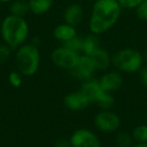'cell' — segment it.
Wrapping results in <instances>:
<instances>
[{"label": "cell", "instance_id": "obj_1", "mask_svg": "<svg viewBox=\"0 0 147 147\" xmlns=\"http://www.w3.org/2000/svg\"><path fill=\"white\" fill-rule=\"evenodd\" d=\"M122 7L118 0H96L89 19V29L95 35L110 30L120 19Z\"/></svg>", "mask_w": 147, "mask_h": 147}, {"label": "cell", "instance_id": "obj_2", "mask_svg": "<svg viewBox=\"0 0 147 147\" xmlns=\"http://www.w3.org/2000/svg\"><path fill=\"white\" fill-rule=\"evenodd\" d=\"M0 33L4 43L12 49L24 45L29 35V25L24 17L8 14L3 18Z\"/></svg>", "mask_w": 147, "mask_h": 147}, {"label": "cell", "instance_id": "obj_3", "mask_svg": "<svg viewBox=\"0 0 147 147\" xmlns=\"http://www.w3.org/2000/svg\"><path fill=\"white\" fill-rule=\"evenodd\" d=\"M15 63L22 76H33L38 71L40 63V55L36 45L24 43L19 47L15 53Z\"/></svg>", "mask_w": 147, "mask_h": 147}, {"label": "cell", "instance_id": "obj_4", "mask_svg": "<svg viewBox=\"0 0 147 147\" xmlns=\"http://www.w3.org/2000/svg\"><path fill=\"white\" fill-rule=\"evenodd\" d=\"M143 65L142 53L132 47L121 49L112 55V65L121 73H138Z\"/></svg>", "mask_w": 147, "mask_h": 147}, {"label": "cell", "instance_id": "obj_5", "mask_svg": "<svg viewBox=\"0 0 147 147\" xmlns=\"http://www.w3.org/2000/svg\"><path fill=\"white\" fill-rule=\"evenodd\" d=\"M80 90L89 99L90 103H96L103 110H108L114 106V96L111 93L105 92L103 90L99 80L91 79V80L85 81Z\"/></svg>", "mask_w": 147, "mask_h": 147}, {"label": "cell", "instance_id": "obj_6", "mask_svg": "<svg viewBox=\"0 0 147 147\" xmlns=\"http://www.w3.org/2000/svg\"><path fill=\"white\" fill-rule=\"evenodd\" d=\"M80 57V53L67 49L65 45L55 49L51 55V59L53 65L67 71H71L77 65Z\"/></svg>", "mask_w": 147, "mask_h": 147}, {"label": "cell", "instance_id": "obj_7", "mask_svg": "<svg viewBox=\"0 0 147 147\" xmlns=\"http://www.w3.org/2000/svg\"><path fill=\"white\" fill-rule=\"evenodd\" d=\"M95 127L104 133H113L121 127V119L117 113L108 110H102L95 116Z\"/></svg>", "mask_w": 147, "mask_h": 147}, {"label": "cell", "instance_id": "obj_8", "mask_svg": "<svg viewBox=\"0 0 147 147\" xmlns=\"http://www.w3.org/2000/svg\"><path fill=\"white\" fill-rule=\"evenodd\" d=\"M69 142L71 147H101V141L96 133L86 128L74 131L69 137Z\"/></svg>", "mask_w": 147, "mask_h": 147}, {"label": "cell", "instance_id": "obj_9", "mask_svg": "<svg viewBox=\"0 0 147 147\" xmlns=\"http://www.w3.org/2000/svg\"><path fill=\"white\" fill-rule=\"evenodd\" d=\"M69 71L71 75V77H74L77 80H81L85 82V81L93 79V75L96 71V67H95L91 57L81 55L77 65Z\"/></svg>", "mask_w": 147, "mask_h": 147}, {"label": "cell", "instance_id": "obj_10", "mask_svg": "<svg viewBox=\"0 0 147 147\" xmlns=\"http://www.w3.org/2000/svg\"><path fill=\"white\" fill-rule=\"evenodd\" d=\"M99 83L105 92L112 94L113 92L118 91L123 86L124 79H123L122 73L116 69V71H109L105 73L99 79Z\"/></svg>", "mask_w": 147, "mask_h": 147}, {"label": "cell", "instance_id": "obj_11", "mask_svg": "<svg viewBox=\"0 0 147 147\" xmlns=\"http://www.w3.org/2000/svg\"><path fill=\"white\" fill-rule=\"evenodd\" d=\"M89 99L82 91H75L67 94L63 99V105L71 111H83L90 105Z\"/></svg>", "mask_w": 147, "mask_h": 147}, {"label": "cell", "instance_id": "obj_12", "mask_svg": "<svg viewBox=\"0 0 147 147\" xmlns=\"http://www.w3.org/2000/svg\"><path fill=\"white\" fill-rule=\"evenodd\" d=\"M63 22L73 26H78L84 18V9L79 3H71L65 8L63 13Z\"/></svg>", "mask_w": 147, "mask_h": 147}, {"label": "cell", "instance_id": "obj_13", "mask_svg": "<svg viewBox=\"0 0 147 147\" xmlns=\"http://www.w3.org/2000/svg\"><path fill=\"white\" fill-rule=\"evenodd\" d=\"M94 65L96 67V69L99 71H107L110 67V65H112V57L108 53V51L103 47H99L96 51L93 53V55H91Z\"/></svg>", "mask_w": 147, "mask_h": 147}, {"label": "cell", "instance_id": "obj_14", "mask_svg": "<svg viewBox=\"0 0 147 147\" xmlns=\"http://www.w3.org/2000/svg\"><path fill=\"white\" fill-rule=\"evenodd\" d=\"M53 37L57 40L61 41V42L65 43L69 41V39L74 38L75 36L78 35L77 33V29L73 25H69L67 23L63 22L61 24L57 25L53 29Z\"/></svg>", "mask_w": 147, "mask_h": 147}, {"label": "cell", "instance_id": "obj_15", "mask_svg": "<svg viewBox=\"0 0 147 147\" xmlns=\"http://www.w3.org/2000/svg\"><path fill=\"white\" fill-rule=\"evenodd\" d=\"M29 12L34 15H43L51 9L53 0H27Z\"/></svg>", "mask_w": 147, "mask_h": 147}, {"label": "cell", "instance_id": "obj_16", "mask_svg": "<svg viewBox=\"0 0 147 147\" xmlns=\"http://www.w3.org/2000/svg\"><path fill=\"white\" fill-rule=\"evenodd\" d=\"M100 47V42H99L98 35H95L93 33L83 37V49L82 53L85 55H93L97 49Z\"/></svg>", "mask_w": 147, "mask_h": 147}, {"label": "cell", "instance_id": "obj_17", "mask_svg": "<svg viewBox=\"0 0 147 147\" xmlns=\"http://www.w3.org/2000/svg\"><path fill=\"white\" fill-rule=\"evenodd\" d=\"M29 12L27 0H13L9 3V14L24 17Z\"/></svg>", "mask_w": 147, "mask_h": 147}, {"label": "cell", "instance_id": "obj_18", "mask_svg": "<svg viewBox=\"0 0 147 147\" xmlns=\"http://www.w3.org/2000/svg\"><path fill=\"white\" fill-rule=\"evenodd\" d=\"M134 143H146L147 142V123L139 124L131 132Z\"/></svg>", "mask_w": 147, "mask_h": 147}, {"label": "cell", "instance_id": "obj_19", "mask_svg": "<svg viewBox=\"0 0 147 147\" xmlns=\"http://www.w3.org/2000/svg\"><path fill=\"white\" fill-rule=\"evenodd\" d=\"M115 143L119 147H131L134 144V140H133L131 133L121 131V132H118L116 134Z\"/></svg>", "mask_w": 147, "mask_h": 147}, {"label": "cell", "instance_id": "obj_20", "mask_svg": "<svg viewBox=\"0 0 147 147\" xmlns=\"http://www.w3.org/2000/svg\"><path fill=\"white\" fill-rule=\"evenodd\" d=\"M63 45L67 47V49H71V51H76L78 53H82V49H83V37H80L79 35L75 36L74 38L69 39V41L63 43Z\"/></svg>", "mask_w": 147, "mask_h": 147}, {"label": "cell", "instance_id": "obj_21", "mask_svg": "<svg viewBox=\"0 0 147 147\" xmlns=\"http://www.w3.org/2000/svg\"><path fill=\"white\" fill-rule=\"evenodd\" d=\"M11 49L6 43H0V65H4L11 57Z\"/></svg>", "mask_w": 147, "mask_h": 147}, {"label": "cell", "instance_id": "obj_22", "mask_svg": "<svg viewBox=\"0 0 147 147\" xmlns=\"http://www.w3.org/2000/svg\"><path fill=\"white\" fill-rule=\"evenodd\" d=\"M9 84L13 87V88H19L22 85V75L19 71H11L8 76Z\"/></svg>", "mask_w": 147, "mask_h": 147}, {"label": "cell", "instance_id": "obj_23", "mask_svg": "<svg viewBox=\"0 0 147 147\" xmlns=\"http://www.w3.org/2000/svg\"><path fill=\"white\" fill-rule=\"evenodd\" d=\"M144 0H118L122 9H136Z\"/></svg>", "mask_w": 147, "mask_h": 147}, {"label": "cell", "instance_id": "obj_24", "mask_svg": "<svg viewBox=\"0 0 147 147\" xmlns=\"http://www.w3.org/2000/svg\"><path fill=\"white\" fill-rule=\"evenodd\" d=\"M136 16L140 20L147 21V0H144L136 9H135Z\"/></svg>", "mask_w": 147, "mask_h": 147}, {"label": "cell", "instance_id": "obj_25", "mask_svg": "<svg viewBox=\"0 0 147 147\" xmlns=\"http://www.w3.org/2000/svg\"><path fill=\"white\" fill-rule=\"evenodd\" d=\"M139 82L143 87L147 88V63H144L138 71Z\"/></svg>", "mask_w": 147, "mask_h": 147}, {"label": "cell", "instance_id": "obj_26", "mask_svg": "<svg viewBox=\"0 0 147 147\" xmlns=\"http://www.w3.org/2000/svg\"><path fill=\"white\" fill-rule=\"evenodd\" d=\"M53 147H71L69 139H59L57 142L55 143Z\"/></svg>", "mask_w": 147, "mask_h": 147}, {"label": "cell", "instance_id": "obj_27", "mask_svg": "<svg viewBox=\"0 0 147 147\" xmlns=\"http://www.w3.org/2000/svg\"><path fill=\"white\" fill-rule=\"evenodd\" d=\"M142 53V57H143V61H144V63H147V47L144 49Z\"/></svg>", "mask_w": 147, "mask_h": 147}, {"label": "cell", "instance_id": "obj_28", "mask_svg": "<svg viewBox=\"0 0 147 147\" xmlns=\"http://www.w3.org/2000/svg\"><path fill=\"white\" fill-rule=\"evenodd\" d=\"M131 147H147V142L146 143H134Z\"/></svg>", "mask_w": 147, "mask_h": 147}, {"label": "cell", "instance_id": "obj_29", "mask_svg": "<svg viewBox=\"0 0 147 147\" xmlns=\"http://www.w3.org/2000/svg\"><path fill=\"white\" fill-rule=\"evenodd\" d=\"M13 0H0V3H2V4H9Z\"/></svg>", "mask_w": 147, "mask_h": 147}, {"label": "cell", "instance_id": "obj_30", "mask_svg": "<svg viewBox=\"0 0 147 147\" xmlns=\"http://www.w3.org/2000/svg\"><path fill=\"white\" fill-rule=\"evenodd\" d=\"M146 120H147V107H146Z\"/></svg>", "mask_w": 147, "mask_h": 147}, {"label": "cell", "instance_id": "obj_31", "mask_svg": "<svg viewBox=\"0 0 147 147\" xmlns=\"http://www.w3.org/2000/svg\"><path fill=\"white\" fill-rule=\"evenodd\" d=\"M88 1H93V2H94V1H96V0H88Z\"/></svg>", "mask_w": 147, "mask_h": 147}, {"label": "cell", "instance_id": "obj_32", "mask_svg": "<svg viewBox=\"0 0 147 147\" xmlns=\"http://www.w3.org/2000/svg\"><path fill=\"white\" fill-rule=\"evenodd\" d=\"M111 147H119V146H117V145H115V146H111Z\"/></svg>", "mask_w": 147, "mask_h": 147}]
</instances>
